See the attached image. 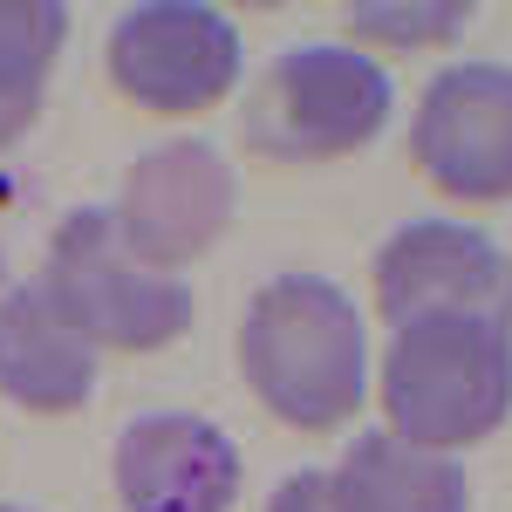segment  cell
Listing matches in <instances>:
<instances>
[{"mask_svg": "<svg viewBox=\"0 0 512 512\" xmlns=\"http://www.w3.org/2000/svg\"><path fill=\"white\" fill-rule=\"evenodd\" d=\"M410 158L444 198L499 205L512 198V69L458 62L431 76L410 123Z\"/></svg>", "mask_w": 512, "mask_h": 512, "instance_id": "6", "label": "cell"}, {"mask_svg": "<svg viewBox=\"0 0 512 512\" xmlns=\"http://www.w3.org/2000/svg\"><path fill=\"white\" fill-rule=\"evenodd\" d=\"M267 512H335V492H328V472H294L274 485Z\"/></svg>", "mask_w": 512, "mask_h": 512, "instance_id": "14", "label": "cell"}, {"mask_svg": "<svg viewBox=\"0 0 512 512\" xmlns=\"http://www.w3.org/2000/svg\"><path fill=\"white\" fill-rule=\"evenodd\" d=\"M110 76L158 117H198L239 89V28L198 0H144L110 28Z\"/></svg>", "mask_w": 512, "mask_h": 512, "instance_id": "5", "label": "cell"}, {"mask_svg": "<svg viewBox=\"0 0 512 512\" xmlns=\"http://www.w3.org/2000/svg\"><path fill=\"white\" fill-rule=\"evenodd\" d=\"M41 294L76 328L89 349H164L192 328V287L185 274H158L123 246L110 205L69 212L48 239Z\"/></svg>", "mask_w": 512, "mask_h": 512, "instance_id": "3", "label": "cell"}, {"mask_svg": "<svg viewBox=\"0 0 512 512\" xmlns=\"http://www.w3.org/2000/svg\"><path fill=\"white\" fill-rule=\"evenodd\" d=\"M233 164L219 158L212 144H158L123 171V198L110 205L123 246L158 267V274H178L185 260H198L212 239L233 226Z\"/></svg>", "mask_w": 512, "mask_h": 512, "instance_id": "7", "label": "cell"}, {"mask_svg": "<svg viewBox=\"0 0 512 512\" xmlns=\"http://www.w3.org/2000/svg\"><path fill=\"white\" fill-rule=\"evenodd\" d=\"M335 512H472V478L458 458L424 451L396 431H362L328 472Z\"/></svg>", "mask_w": 512, "mask_h": 512, "instance_id": "11", "label": "cell"}, {"mask_svg": "<svg viewBox=\"0 0 512 512\" xmlns=\"http://www.w3.org/2000/svg\"><path fill=\"white\" fill-rule=\"evenodd\" d=\"M0 512H21V506H0Z\"/></svg>", "mask_w": 512, "mask_h": 512, "instance_id": "18", "label": "cell"}, {"mask_svg": "<svg viewBox=\"0 0 512 512\" xmlns=\"http://www.w3.org/2000/svg\"><path fill=\"white\" fill-rule=\"evenodd\" d=\"M0 294H7V253H0Z\"/></svg>", "mask_w": 512, "mask_h": 512, "instance_id": "16", "label": "cell"}, {"mask_svg": "<svg viewBox=\"0 0 512 512\" xmlns=\"http://www.w3.org/2000/svg\"><path fill=\"white\" fill-rule=\"evenodd\" d=\"M390 69L349 41H308L267 62V76L246 96V137L253 151L280 164L349 158L390 123Z\"/></svg>", "mask_w": 512, "mask_h": 512, "instance_id": "4", "label": "cell"}, {"mask_svg": "<svg viewBox=\"0 0 512 512\" xmlns=\"http://www.w3.org/2000/svg\"><path fill=\"white\" fill-rule=\"evenodd\" d=\"M0 390L21 410H48V417L82 410L96 396V349L55 315L41 280L0 294Z\"/></svg>", "mask_w": 512, "mask_h": 512, "instance_id": "10", "label": "cell"}, {"mask_svg": "<svg viewBox=\"0 0 512 512\" xmlns=\"http://www.w3.org/2000/svg\"><path fill=\"white\" fill-rule=\"evenodd\" d=\"M383 431L424 451L458 458L512 417V321L499 308H451V315L403 321L383 355Z\"/></svg>", "mask_w": 512, "mask_h": 512, "instance_id": "2", "label": "cell"}, {"mask_svg": "<svg viewBox=\"0 0 512 512\" xmlns=\"http://www.w3.org/2000/svg\"><path fill=\"white\" fill-rule=\"evenodd\" d=\"M239 369L253 396L294 431H335L369 396V328L328 274L267 280L239 321Z\"/></svg>", "mask_w": 512, "mask_h": 512, "instance_id": "1", "label": "cell"}, {"mask_svg": "<svg viewBox=\"0 0 512 512\" xmlns=\"http://www.w3.org/2000/svg\"><path fill=\"white\" fill-rule=\"evenodd\" d=\"M35 117H41V96H28V89H7V82H0V151H7V144H14V137H21Z\"/></svg>", "mask_w": 512, "mask_h": 512, "instance_id": "15", "label": "cell"}, {"mask_svg": "<svg viewBox=\"0 0 512 512\" xmlns=\"http://www.w3.org/2000/svg\"><path fill=\"white\" fill-rule=\"evenodd\" d=\"M69 41V7L62 0H0V82L7 89H48V69Z\"/></svg>", "mask_w": 512, "mask_h": 512, "instance_id": "12", "label": "cell"}, {"mask_svg": "<svg viewBox=\"0 0 512 512\" xmlns=\"http://www.w3.org/2000/svg\"><path fill=\"white\" fill-rule=\"evenodd\" d=\"M506 246L458 219H410L376 253V315L403 328L451 308H499L506 315Z\"/></svg>", "mask_w": 512, "mask_h": 512, "instance_id": "8", "label": "cell"}, {"mask_svg": "<svg viewBox=\"0 0 512 512\" xmlns=\"http://www.w3.org/2000/svg\"><path fill=\"white\" fill-rule=\"evenodd\" d=\"M472 21L465 0H431V7H355V35L369 41H396V48H431V41H451Z\"/></svg>", "mask_w": 512, "mask_h": 512, "instance_id": "13", "label": "cell"}, {"mask_svg": "<svg viewBox=\"0 0 512 512\" xmlns=\"http://www.w3.org/2000/svg\"><path fill=\"white\" fill-rule=\"evenodd\" d=\"M506 321H512V274H506Z\"/></svg>", "mask_w": 512, "mask_h": 512, "instance_id": "17", "label": "cell"}, {"mask_svg": "<svg viewBox=\"0 0 512 512\" xmlns=\"http://www.w3.org/2000/svg\"><path fill=\"white\" fill-rule=\"evenodd\" d=\"M123 512H233L239 451L192 410H151L117 437Z\"/></svg>", "mask_w": 512, "mask_h": 512, "instance_id": "9", "label": "cell"}]
</instances>
